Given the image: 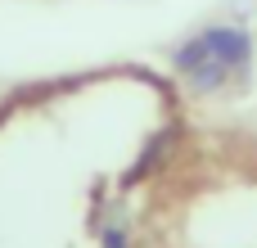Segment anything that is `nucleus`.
Wrapping results in <instances>:
<instances>
[{"label":"nucleus","mask_w":257,"mask_h":248,"mask_svg":"<svg viewBox=\"0 0 257 248\" xmlns=\"http://www.w3.org/2000/svg\"><path fill=\"white\" fill-rule=\"evenodd\" d=\"M203 41H208L212 59H217V63H226L230 72H239V68L248 63V54H253V45H248V36H244L239 27H208V32H203Z\"/></svg>","instance_id":"f257e3e1"},{"label":"nucleus","mask_w":257,"mask_h":248,"mask_svg":"<svg viewBox=\"0 0 257 248\" xmlns=\"http://www.w3.org/2000/svg\"><path fill=\"white\" fill-rule=\"evenodd\" d=\"M176 154V131H158L149 145H145V154H140V163L131 167V181H140V176H149V172H158L167 158Z\"/></svg>","instance_id":"f03ea898"},{"label":"nucleus","mask_w":257,"mask_h":248,"mask_svg":"<svg viewBox=\"0 0 257 248\" xmlns=\"http://www.w3.org/2000/svg\"><path fill=\"white\" fill-rule=\"evenodd\" d=\"M104 248H126V235L122 230H104Z\"/></svg>","instance_id":"7ed1b4c3"}]
</instances>
